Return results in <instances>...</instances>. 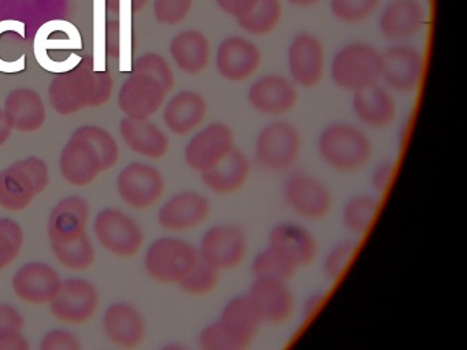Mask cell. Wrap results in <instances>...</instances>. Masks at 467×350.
I'll return each mask as SVG.
<instances>
[{
	"label": "cell",
	"mask_w": 467,
	"mask_h": 350,
	"mask_svg": "<svg viewBox=\"0 0 467 350\" xmlns=\"http://www.w3.org/2000/svg\"><path fill=\"white\" fill-rule=\"evenodd\" d=\"M48 88L51 106L58 114L70 115L86 107L105 104L113 92L108 70H94V63L83 60L70 70L58 73Z\"/></svg>",
	"instance_id": "1"
},
{
	"label": "cell",
	"mask_w": 467,
	"mask_h": 350,
	"mask_svg": "<svg viewBox=\"0 0 467 350\" xmlns=\"http://www.w3.org/2000/svg\"><path fill=\"white\" fill-rule=\"evenodd\" d=\"M322 160L338 172L365 169L373 156V144L366 131L348 122H333L322 129L318 137Z\"/></svg>",
	"instance_id": "2"
},
{
	"label": "cell",
	"mask_w": 467,
	"mask_h": 350,
	"mask_svg": "<svg viewBox=\"0 0 467 350\" xmlns=\"http://www.w3.org/2000/svg\"><path fill=\"white\" fill-rule=\"evenodd\" d=\"M48 164L36 156L16 161L0 171V207L26 210L48 185Z\"/></svg>",
	"instance_id": "3"
},
{
	"label": "cell",
	"mask_w": 467,
	"mask_h": 350,
	"mask_svg": "<svg viewBox=\"0 0 467 350\" xmlns=\"http://www.w3.org/2000/svg\"><path fill=\"white\" fill-rule=\"evenodd\" d=\"M382 54L370 44L351 43L333 57L330 76L340 89L357 92L381 79Z\"/></svg>",
	"instance_id": "4"
},
{
	"label": "cell",
	"mask_w": 467,
	"mask_h": 350,
	"mask_svg": "<svg viewBox=\"0 0 467 350\" xmlns=\"http://www.w3.org/2000/svg\"><path fill=\"white\" fill-rule=\"evenodd\" d=\"M303 137L294 123L275 120L261 129L255 139V158L269 171L292 169L302 153Z\"/></svg>",
	"instance_id": "5"
},
{
	"label": "cell",
	"mask_w": 467,
	"mask_h": 350,
	"mask_svg": "<svg viewBox=\"0 0 467 350\" xmlns=\"http://www.w3.org/2000/svg\"><path fill=\"white\" fill-rule=\"evenodd\" d=\"M198 248L182 238L162 237L150 245L144 268L154 281L177 284L198 262Z\"/></svg>",
	"instance_id": "6"
},
{
	"label": "cell",
	"mask_w": 467,
	"mask_h": 350,
	"mask_svg": "<svg viewBox=\"0 0 467 350\" xmlns=\"http://www.w3.org/2000/svg\"><path fill=\"white\" fill-rule=\"evenodd\" d=\"M250 243L247 232L236 224H217L210 227L199 243V257L218 271L240 267L247 256Z\"/></svg>",
	"instance_id": "7"
},
{
	"label": "cell",
	"mask_w": 467,
	"mask_h": 350,
	"mask_svg": "<svg viewBox=\"0 0 467 350\" xmlns=\"http://www.w3.org/2000/svg\"><path fill=\"white\" fill-rule=\"evenodd\" d=\"M236 148L234 129L223 122H213L198 129L188 141L184 160L193 171L202 172L220 163Z\"/></svg>",
	"instance_id": "8"
},
{
	"label": "cell",
	"mask_w": 467,
	"mask_h": 350,
	"mask_svg": "<svg viewBox=\"0 0 467 350\" xmlns=\"http://www.w3.org/2000/svg\"><path fill=\"white\" fill-rule=\"evenodd\" d=\"M283 193L288 207L306 221H322L332 210L329 188L307 172H296L288 177L284 183Z\"/></svg>",
	"instance_id": "9"
},
{
	"label": "cell",
	"mask_w": 467,
	"mask_h": 350,
	"mask_svg": "<svg viewBox=\"0 0 467 350\" xmlns=\"http://www.w3.org/2000/svg\"><path fill=\"white\" fill-rule=\"evenodd\" d=\"M94 232L100 245L119 257L133 256L143 245L144 235L139 224L116 208H105L98 213Z\"/></svg>",
	"instance_id": "10"
},
{
	"label": "cell",
	"mask_w": 467,
	"mask_h": 350,
	"mask_svg": "<svg viewBox=\"0 0 467 350\" xmlns=\"http://www.w3.org/2000/svg\"><path fill=\"white\" fill-rule=\"evenodd\" d=\"M117 189L122 201L135 210H147L160 201L165 191L162 172L150 164L133 161L119 172Z\"/></svg>",
	"instance_id": "11"
},
{
	"label": "cell",
	"mask_w": 467,
	"mask_h": 350,
	"mask_svg": "<svg viewBox=\"0 0 467 350\" xmlns=\"http://www.w3.org/2000/svg\"><path fill=\"white\" fill-rule=\"evenodd\" d=\"M99 303V293L91 282L69 278L62 281L58 294L51 301V314L61 322L81 324L92 319Z\"/></svg>",
	"instance_id": "12"
},
{
	"label": "cell",
	"mask_w": 467,
	"mask_h": 350,
	"mask_svg": "<svg viewBox=\"0 0 467 350\" xmlns=\"http://www.w3.org/2000/svg\"><path fill=\"white\" fill-rule=\"evenodd\" d=\"M162 82L143 73H132L122 84L119 107L127 117L147 119L160 111L168 95Z\"/></svg>",
	"instance_id": "13"
},
{
	"label": "cell",
	"mask_w": 467,
	"mask_h": 350,
	"mask_svg": "<svg viewBox=\"0 0 467 350\" xmlns=\"http://www.w3.org/2000/svg\"><path fill=\"white\" fill-rule=\"evenodd\" d=\"M288 70L295 84L305 89L316 88L325 71V48L318 37L300 32L288 46Z\"/></svg>",
	"instance_id": "14"
},
{
	"label": "cell",
	"mask_w": 467,
	"mask_h": 350,
	"mask_svg": "<svg viewBox=\"0 0 467 350\" xmlns=\"http://www.w3.org/2000/svg\"><path fill=\"white\" fill-rule=\"evenodd\" d=\"M212 213V202L204 194L184 190L174 194L161 207L158 223L173 232H190L201 226Z\"/></svg>",
	"instance_id": "15"
},
{
	"label": "cell",
	"mask_w": 467,
	"mask_h": 350,
	"mask_svg": "<svg viewBox=\"0 0 467 350\" xmlns=\"http://www.w3.org/2000/svg\"><path fill=\"white\" fill-rule=\"evenodd\" d=\"M261 63V49L242 36L223 38L215 54V67L226 81H245L258 70Z\"/></svg>",
	"instance_id": "16"
},
{
	"label": "cell",
	"mask_w": 467,
	"mask_h": 350,
	"mask_svg": "<svg viewBox=\"0 0 467 350\" xmlns=\"http://www.w3.org/2000/svg\"><path fill=\"white\" fill-rule=\"evenodd\" d=\"M59 169L67 182L83 188L103 171L102 159L91 141L75 130L62 149Z\"/></svg>",
	"instance_id": "17"
},
{
	"label": "cell",
	"mask_w": 467,
	"mask_h": 350,
	"mask_svg": "<svg viewBox=\"0 0 467 350\" xmlns=\"http://www.w3.org/2000/svg\"><path fill=\"white\" fill-rule=\"evenodd\" d=\"M297 90L285 77L269 74L256 79L247 93L250 106L259 114L280 117L288 114L297 103Z\"/></svg>",
	"instance_id": "18"
},
{
	"label": "cell",
	"mask_w": 467,
	"mask_h": 350,
	"mask_svg": "<svg viewBox=\"0 0 467 350\" xmlns=\"http://www.w3.org/2000/svg\"><path fill=\"white\" fill-rule=\"evenodd\" d=\"M61 283L59 273L42 262H26L16 273L12 281L16 295L32 305L50 304L58 294Z\"/></svg>",
	"instance_id": "19"
},
{
	"label": "cell",
	"mask_w": 467,
	"mask_h": 350,
	"mask_svg": "<svg viewBox=\"0 0 467 350\" xmlns=\"http://www.w3.org/2000/svg\"><path fill=\"white\" fill-rule=\"evenodd\" d=\"M422 71V55L412 46H393L382 54L381 78L395 92L417 89Z\"/></svg>",
	"instance_id": "20"
},
{
	"label": "cell",
	"mask_w": 467,
	"mask_h": 350,
	"mask_svg": "<svg viewBox=\"0 0 467 350\" xmlns=\"http://www.w3.org/2000/svg\"><path fill=\"white\" fill-rule=\"evenodd\" d=\"M248 294L258 305L265 323L283 324L294 316L296 300L286 281L254 278Z\"/></svg>",
	"instance_id": "21"
},
{
	"label": "cell",
	"mask_w": 467,
	"mask_h": 350,
	"mask_svg": "<svg viewBox=\"0 0 467 350\" xmlns=\"http://www.w3.org/2000/svg\"><path fill=\"white\" fill-rule=\"evenodd\" d=\"M89 218V204L80 196L62 199L51 211L47 232L50 243L73 242L86 234Z\"/></svg>",
	"instance_id": "22"
},
{
	"label": "cell",
	"mask_w": 467,
	"mask_h": 350,
	"mask_svg": "<svg viewBox=\"0 0 467 350\" xmlns=\"http://www.w3.org/2000/svg\"><path fill=\"white\" fill-rule=\"evenodd\" d=\"M103 330L111 344L124 349L138 347L146 339V322L140 312L128 303L109 306L103 316Z\"/></svg>",
	"instance_id": "23"
},
{
	"label": "cell",
	"mask_w": 467,
	"mask_h": 350,
	"mask_svg": "<svg viewBox=\"0 0 467 350\" xmlns=\"http://www.w3.org/2000/svg\"><path fill=\"white\" fill-rule=\"evenodd\" d=\"M269 245L285 254L299 268L310 265L318 254V242L313 232L292 221H281L273 227Z\"/></svg>",
	"instance_id": "24"
},
{
	"label": "cell",
	"mask_w": 467,
	"mask_h": 350,
	"mask_svg": "<svg viewBox=\"0 0 467 350\" xmlns=\"http://www.w3.org/2000/svg\"><path fill=\"white\" fill-rule=\"evenodd\" d=\"M207 111L206 98L201 93L182 90L166 103L163 122L171 133L188 136L203 125Z\"/></svg>",
	"instance_id": "25"
},
{
	"label": "cell",
	"mask_w": 467,
	"mask_h": 350,
	"mask_svg": "<svg viewBox=\"0 0 467 350\" xmlns=\"http://www.w3.org/2000/svg\"><path fill=\"white\" fill-rule=\"evenodd\" d=\"M352 109L358 120L371 129L388 128L396 117L395 98L379 82L354 92Z\"/></svg>",
	"instance_id": "26"
},
{
	"label": "cell",
	"mask_w": 467,
	"mask_h": 350,
	"mask_svg": "<svg viewBox=\"0 0 467 350\" xmlns=\"http://www.w3.org/2000/svg\"><path fill=\"white\" fill-rule=\"evenodd\" d=\"M251 163L244 152L234 148L220 163L202 172V182L213 193L226 196L244 188L250 180Z\"/></svg>",
	"instance_id": "27"
},
{
	"label": "cell",
	"mask_w": 467,
	"mask_h": 350,
	"mask_svg": "<svg viewBox=\"0 0 467 350\" xmlns=\"http://www.w3.org/2000/svg\"><path fill=\"white\" fill-rule=\"evenodd\" d=\"M4 114L12 130L21 133L39 130L47 118L39 93L29 88H18L9 93L5 101Z\"/></svg>",
	"instance_id": "28"
},
{
	"label": "cell",
	"mask_w": 467,
	"mask_h": 350,
	"mask_svg": "<svg viewBox=\"0 0 467 350\" xmlns=\"http://www.w3.org/2000/svg\"><path fill=\"white\" fill-rule=\"evenodd\" d=\"M425 22L420 0H392L379 16V30L388 40L401 41L418 35Z\"/></svg>",
	"instance_id": "29"
},
{
	"label": "cell",
	"mask_w": 467,
	"mask_h": 350,
	"mask_svg": "<svg viewBox=\"0 0 467 350\" xmlns=\"http://www.w3.org/2000/svg\"><path fill=\"white\" fill-rule=\"evenodd\" d=\"M119 133L132 152L149 159H161L168 153L169 137L151 120L124 118L119 122Z\"/></svg>",
	"instance_id": "30"
},
{
	"label": "cell",
	"mask_w": 467,
	"mask_h": 350,
	"mask_svg": "<svg viewBox=\"0 0 467 350\" xmlns=\"http://www.w3.org/2000/svg\"><path fill=\"white\" fill-rule=\"evenodd\" d=\"M220 320L250 346L265 323L258 305L248 293L229 300L221 312Z\"/></svg>",
	"instance_id": "31"
},
{
	"label": "cell",
	"mask_w": 467,
	"mask_h": 350,
	"mask_svg": "<svg viewBox=\"0 0 467 350\" xmlns=\"http://www.w3.org/2000/svg\"><path fill=\"white\" fill-rule=\"evenodd\" d=\"M169 49L177 67L191 76H198L209 66V38L199 30H185L174 36Z\"/></svg>",
	"instance_id": "32"
},
{
	"label": "cell",
	"mask_w": 467,
	"mask_h": 350,
	"mask_svg": "<svg viewBox=\"0 0 467 350\" xmlns=\"http://www.w3.org/2000/svg\"><path fill=\"white\" fill-rule=\"evenodd\" d=\"M379 204V200L370 194H358L351 197L344 204L343 212H341V221L347 232L358 237L368 232L376 218Z\"/></svg>",
	"instance_id": "33"
},
{
	"label": "cell",
	"mask_w": 467,
	"mask_h": 350,
	"mask_svg": "<svg viewBox=\"0 0 467 350\" xmlns=\"http://www.w3.org/2000/svg\"><path fill=\"white\" fill-rule=\"evenodd\" d=\"M300 268L291 259L267 243L264 251L254 257L251 271L254 278H273L291 281Z\"/></svg>",
	"instance_id": "34"
},
{
	"label": "cell",
	"mask_w": 467,
	"mask_h": 350,
	"mask_svg": "<svg viewBox=\"0 0 467 350\" xmlns=\"http://www.w3.org/2000/svg\"><path fill=\"white\" fill-rule=\"evenodd\" d=\"M283 16L280 0H258L250 13L237 18V24L244 32L254 36L269 35Z\"/></svg>",
	"instance_id": "35"
},
{
	"label": "cell",
	"mask_w": 467,
	"mask_h": 350,
	"mask_svg": "<svg viewBox=\"0 0 467 350\" xmlns=\"http://www.w3.org/2000/svg\"><path fill=\"white\" fill-rule=\"evenodd\" d=\"M70 22L65 21L62 22L61 30H59V37H56V33H54V24L53 21L46 22L45 25L40 26V29L37 30L36 37H35V55H36L37 62L45 57V55L47 54L48 49H67V48H78L80 49L83 46L81 44V36L80 32H78V27L73 25L67 33H65L64 37H61L62 33L67 29Z\"/></svg>",
	"instance_id": "36"
},
{
	"label": "cell",
	"mask_w": 467,
	"mask_h": 350,
	"mask_svg": "<svg viewBox=\"0 0 467 350\" xmlns=\"http://www.w3.org/2000/svg\"><path fill=\"white\" fill-rule=\"evenodd\" d=\"M51 249H53L57 260L67 270L84 271L91 267L95 262L94 245L87 234L81 235L73 242L64 243V245L51 243Z\"/></svg>",
	"instance_id": "37"
},
{
	"label": "cell",
	"mask_w": 467,
	"mask_h": 350,
	"mask_svg": "<svg viewBox=\"0 0 467 350\" xmlns=\"http://www.w3.org/2000/svg\"><path fill=\"white\" fill-rule=\"evenodd\" d=\"M220 271L199 257L190 273L179 282L180 289L192 297H206L217 289Z\"/></svg>",
	"instance_id": "38"
},
{
	"label": "cell",
	"mask_w": 467,
	"mask_h": 350,
	"mask_svg": "<svg viewBox=\"0 0 467 350\" xmlns=\"http://www.w3.org/2000/svg\"><path fill=\"white\" fill-rule=\"evenodd\" d=\"M198 341L203 350H245L250 347L220 319L207 324L199 334Z\"/></svg>",
	"instance_id": "39"
},
{
	"label": "cell",
	"mask_w": 467,
	"mask_h": 350,
	"mask_svg": "<svg viewBox=\"0 0 467 350\" xmlns=\"http://www.w3.org/2000/svg\"><path fill=\"white\" fill-rule=\"evenodd\" d=\"M24 246V230L10 218H0V271L12 264Z\"/></svg>",
	"instance_id": "40"
},
{
	"label": "cell",
	"mask_w": 467,
	"mask_h": 350,
	"mask_svg": "<svg viewBox=\"0 0 467 350\" xmlns=\"http://www.w3.org/2000/svg\"><path fill=\"white\" fill-rule=\"evenodd\" d=\"M76 130L83 134L94 145L102 159L103 171L116 166L119 158V148L114 137L108 130L97 125L81 126Z\"/></svg>",
	"instance_id": "41"
},
{
	"label": "cell",
	"mask_w": 467,
	"mask_h": 350,
	"mask_svg": "<svg viewBox=\"0 0 467 350\" xmlns=\"http://www.w3.org/2000/svg\"><path fill=\"white\" fill-rule=\"evenodd\" d=\"M358 243L352 240L341 241L329 249L324 260V275L329 282H337L348 267L357 251Z\"/></svg>",
	"instance_id": "42"
},
{
	"label": "cell",
	"mask_w": 467,
	"mask_h": 350,
	"mask_svg": "<svg viewBox=\"0 0 467 350\" xmlns=\"http://www.w3.org/2000/svg\"><path fill=\"white\" fill-rule=\"evenodd\" d=\"M379 0H330V10L344 24L365 21L376 11Z\"/></svg>",
	"instance_id": "43"
},
{
	"label": "cell",
	"mask_w": 467,
	"mask_h": 350,
	"mask_svg": "<svg viewBox=\"0 0 467 350\" xmlns=\"http://www.w3.org/2000/svg\"><path fill=\"white\" fill-rule=\"evenodd\" d=\"M94 10V70H106V29H108V5L106 0H92Z\"/></svg>",
	"instance_id": "44"
},
{
	"label": "cell",
	"mask_w": 467,
	"mask_h": 350,
	"mask_svg": "<svg viewBox=\"0 0 467 350\" xmlns=\"http://www.w3.org/2000/svg\"><path fill=\"white\" fill-rule=\"evenodd\" d=\"M132 73L149 74L158 81L162 82L163 87L171 92L174 87V74L165 57L158 54H146L132 63Z\"/></svg>",
	"instance_id": "45"
},
{
	"label": "cell",
	"mask_w": 467,
	"mask_h": 350,
	"mask_svg": "<svg viewBox=\"0 0 467 350\" xmlns=\"http://www.w3.org/2000/svg\"><path fill=\"white\" fill-rule=\"evenodd\" d=\"M192 5L193 0H155V18L161 24H180V22L187 18Z\"/></svg>",
	"instance_id": "46"
},
{
	"label": "cell",
	"mask_w": 467,
	"mask_h": 350,
	"mask_svg": "<svg viewBox=\"0 0 467 350\" xmlns=\"http://www.w3.org/2000/svg\"><path fill=\"white\" fill-rule=\"evenodd\" d=\"M42 350H80L81 345L78 336L70 331L51 330L43 336Z\"/></svg>",
	"instance_id": "47"
},
{
	"label": "cell",
	"mask_w": 467,
	"mask_h": 350,
	"mask_svg": "<svg viewBox=\"0 0 467 350\" xmlns=\"http://www.w3.org/2000/svg\"><path fill=\"white\" fill-rule=\"evenodd\" d=\"M26 320L17 309L7 304H0V333L2 331H23Z\"/></svg>",
	"instance_id": "48"
},
{
	"label": "cell",
	"mask_w": 467,
	"mask_h": 350,
	"mask_svg": "<svg viewBox=\"0 0 467 350\" xmlns=\"http://www.w3.org/2000/svg\"><path fill=\"white\" fill-rule=\"evenodd\" d=\"M393 172H395L393 161L385 160L379 164L371 174V186L374 190L379 191V193L384 191L392 180Z\"/></svg>",
	"instance_id": "49"
},
{
	"label": "cell",
	"mask_w": 467,
	"mask_h": 350,
	"mask_svg": "<svg viewBox=\"0 0 467 350\" xmlns=\"http://www.w3.org/2000/svg\"><path fill=\"white\" fill-rule=\"evenodd\" d=\"M256 2L258 0H215L223 13L236 19L250 13Z\"/></svg>",
	"instance_id": "50"
},
{
	"label": "cell",
	"mask_w": 467,
	"mask_h": 350,
	"mask_svg": "<svg viewBox=\"0 0 467 350\" xmlns=\"http://www.w3.org/2000/svg\"><path fill=\"white\" fill-rule=\"evenodd\" d=\"M0 350H29V344L23 331H2Z\"/></svg>",
	"instance_id": "51"
},
{
	"label": "cell",
	"mask_w": 467,
	"mask_h": 350,
	"mask_svg": "<svg viewBox=\"0 0 467 350\" xmlns=\"http://www.w3.org/2000/svg\"><path fill=\"white\" fill-rule=\"evenodd\" d=\"M10 134H12V128L5 117L4 109H0V147L9 139Z\"/></svg>",
	"instance_id": "52"
},
{
	"label": "cell",
	"mask_w": 467,
	"mask_h": 350,
	"mask_svg": "<svg viewBox=\"0 0 467 350\" xmlns=\"http://www.w3.org/2000/svg\"><path fill=\"white\" fill-rule=\"evenodd\" d=\"M324 300V293H313L310 297L306 301L305 312L306 314H311L317 308H318L319 304Z\"/></svg>",
	"instance_id": "53"
},
{
	"label": "cell",
	"mask_w": 467,
	"mask_h": 350,
	"mask_svg": "<svg viewBox=\"0 0 467 350\" xmlns=\"http://www.w3.org/2000/svg\"><path fill=\"white\" fill-rule=\"evenodd\" d=\"M291 5H300V7H308V5H317L321 0H288Z\"/></svg>",
	"instance_id": "54"
}]
</instances>
